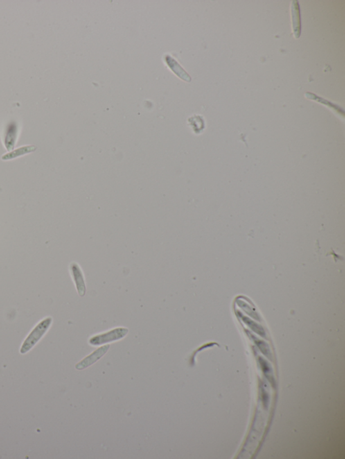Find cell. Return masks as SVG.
Instances as JSON below:
<instances>
[{
    "mask_svg": "<svg viewBox=\"0 0 345 459\" xmlns=\"http://www.w3.org/2000/svg\"><path fill=\"white\" fill-rule=\"evenodd\" d=\"M52 322L53 319L51 317H48L38 322L25 338L20 348V353L21 354H26V353L29 352L48 332L51 326Z\"/></svg>",
    "mask_w": 345,
    "mask_h": 459,
    "instance_id": "1",
    "label": "cell"
},
{
    "mask_svg": "<svg viewBox=\"0 0 345 459\" xmlns=\"http://www.w3.org/2000/svg\"><path fill=\"white\" fill-rule=\"evenodd\" d=\"M128 330L125 328H117L102 334L93 337L89 340V343L93 345H99L108 342H114L121 340L127 334Z\"/></svg>",
    "mask_w": 345,
    "mask_h": 459,
    "instance_id": "2",
    "label": "cell"
},
{
    "mask_svg": "<svg viewBox=\"0 0 345 459\" xmlns=\"http://www.w3.org/2000/svg\"><path fill=\"white\" fill-rule=\"evenodd\" d=\"M70 271L78 295L84 297L86 295V288L83 272L80 267L76 263H72L70 265Z\"/></svg>",
    "mask_w": 345,
    "mask_h": 459,
    "instance_id": "3",
    "label": "cell"
},
{
    "mask_svg": "<svg viewBox=\"0 0 345 459\" xmlns=\"http://www.w3.org/2000/svg\"><path fill=\"white\" fill-rule=\"evenodd\" d=\"M109 345L103 346V347H100V348L97 349V350L94 351L93 353V354H91V356L87 357L85 359L82 360V362L76 365L77 369L78 370H82V369L84 368V367H89V366L91 365L92 364L96 362L97 360L99 359L100 357L103 356L104 354L107 352L108 349H109Z\"/></svg>",
    "mask_w": 345,
    "mask_h": 459,
    "instance_id": "4",
    "label": "cell"
},
{
    "mask_svg": "<svg viewBox=\"0 0 345 459\" xmlns=\"http://www.w3.org/2000/svg\"><path fill=\"white\" fill-rule=\"evenodd\" d=\"M36 149L37 148H36L35 146H25L21 147V148L12 150V151L9 152L8 153L3 155L2 157H1V160H2V161H10V160L15 159L16 158L22 157V156H24L25 154H30L31 153V152H35Z\"/></svg>",
    "mask_w": 345,
    "mask_h": 459,
    "instance_id": "5",
    "label": "cell"
},
{
    "mask_svg": "<svg viewBox=\"0 0 345 459\" xmlns=\"http://www.w3.org/2000/svg\"><path fill=\"white\" fill-rule=\"evenodd\" d=\"M16 134H17V127L16 125L11 124L9 125L5 132L4 144L5 148L8 152L13 150L16 141Z\"/></svg>",
    "mask_w": 345,
    "mask_h": 459,
    "instance_id": "6",
    "label": "cell"
},
{
    "mask_svg": "<svg viewBox=\"0 0 345 459\" xmlns=\"http://www.w3.org/2000/svg\"><path fill=\"white\" fill-rule=\"evenodd\" d=\"M242 319L244 320V321L247 324V325L253 330V331H255V332L258 333V334L262 335V336H264V335H265L264 329H262V328L260 327V325H258V324H256V322H253L252 321H251L250 319H248L247 317H243Z\"/></svg>",
    "mask_w": 345,
    "mask_h": 459,
    "instance_id": "7",
    "label": "cell"
},
{
    "mask_svg": "<svg viewBox=\"0 0 345 459\" xmlns=\"http://www.w3.org/2000/svg\"><path fill=\"white\" fill-rule=\"evenodd\" d=\"M257 345L258 347H260V349H261L262 352L266 355L269 354V349L267 345H266V344H264V342H261V341H256Z\"/></svg>",
    "mask_w": 345,
    "mask_h": 459,
    "instance_id": "8",
    "label": "cell"
}]
</instances>
